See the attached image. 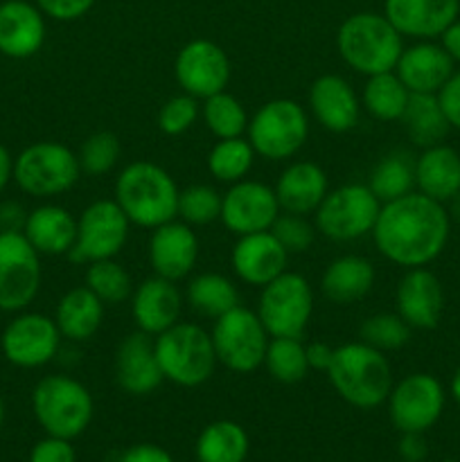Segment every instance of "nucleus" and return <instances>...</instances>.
Here are the masks:
<instances>
[{"label":"nucleus","mask_w":460,"mask_h":462,"mask_svg":"<svg viewBox=\"0 0 460 462\" xmlns=\"http://www.w3.org/2000/svg\"><path fill=\"white\" fill-rule=\"evenodd\" d=\"M374 246L388 262L404 269L427 266L449 242V212L422 192L382 203L373 228Z\"/></svg>","instance_id":"obj_1"},{"label":"nucleus","mask_w":460,"mask_h":462,"mask_svg":"<svg viewBox=\"0 0 460 462\" xmlns=\"http://www.w3.org/2000/svg\"><path fill=\"white\" fill-rule=\"evenodd\" d=\"M174 77L183 93L197 99H207L228 86L230 59L215 41L194 39L176 54Z\"/></svg>","instance_id":"obj_15"},{"label":"nucleus","mask_w":460,"mask_h":462,"mask_svg":"<svg viewBox=\"0 0 460 462\" xmlns=\"http://www.w3.org/2000/svg\"><path fill=\"white\" fill-rule=\"evenodd\" d=\"M437 102L445 111L446 122L460 131V72H454L446 84L437 90Z\"/></svg>","instance_id":"obj_48"},{"label":"nucleus","mask_w":460,"mask_h":462,"mask_svg":"<svg viewBox=\"0 0 460 462\" xmlns=\"http://www.w3.org/2000/svg\"><path fill=\"white\" fill-rule=\"evenodd\" d=\"M233 269L242 282L264 287L287 271L289 253L271 230L242 235L233 248Z\"/></svg>","instance_id":"obj_23"},{"label":"nucleus","mask_w":460,"mask_h":462,"mask_svg":"<svg viewBox=\"0 0 460 462\" xmlns=\"http://www.w3.org/2000/svg\"><path fill=\"white\" fill-rule=\"evenodd\" d=\"M397 314L410 329L437 328L445 310V293L436 275L424 266L409 269L397 284Z\"/></svg>","instance_id":"obj_19"},{"label":"nucleus","mask_w":460,"mask_h":462,"mask_svg":"<svg viewBox=\"0 0 460 462\" xmlns=\"http://www.w3.org/2000/svg\"><path fill=\"white\" fill-rule=\"evenodd\" d=\"M271 233L278 237V242L282 244L284 251L291 255V253L309 251V246L314 244L316 230L302 215L284 212V215H280L278 219H275V224L271 226Z\"/></svg>","instance_id":"obj_45"},{"label":"nucleus","mask_w":460,"mask_h":462,"mask_svg":"<svg viewBox=\"0 0 460 462\" xmlns=\"http://www.w3.org/2000/svg\"><path fill=\"white\" fill-rule=\"evenodd\" d=\"M120 462H174L171 454L158 445H133L120 456Z\"/></svg>","instance_id":"obj_49"},{"label":"nucleus","mask_w":460,"mask_h":462,"mask_svg":"<svg viewBox=\"0 0 460 462\" xmlns=\"http://www.w3.org/2000/svg\"><path fill=\"white\" fill-rule=\"evenodd\" d=\"M23 235L39 255H68L75 246L77 219L61 206H41L27 215Z\"/></svg>","instance_id":"obj_29"},{"label":"nucleus","mask_w":460,"mask_h":462,"mask_svg":"<svg viewBox=\"0 0 460 462\" xmlns=\"http://www.w3.org/2000/svg\"><path fill=\"white\" fill-rule=\"evenodd\" d=\"M104 302L90 291L88 287L70 289L59 300L54 323L63 338L75 343H84L99 332L104 320Z\"/></svg>","instance_id":"obj_31"},{"label":"nucleus","mask_w":460,"mask_h":462,"mask_svg":"<svg viewBox=\"0 0 460 462\" xmlns=\"http://www.w3.org/2000/svg\"><path fill=\"white\" fill-rule=\"evenodd\" d=\"M41 289V255L23 233H0V311H21Z\"/></svg>","instance_id":"obj_13"},{"label":"nucleus","mask_w":460,"mask_h":462,"mask_svg":"<svg viewBox=\"0 0 460 462\" xmlns=\"http://www.w3.org/2000/svg\"><path fill=\"white\" fill-rule=\"evenodd\" d=\"M248 143L266 161L296 156L309 135V117L296 99H271L248 120Z\"/></svg>","instance_id":"obj_8"},{"label":"nucleus","mask_w":460,"mask_h":462,"mask_svg":"<svg viewBox=\"0 0 460 462\" xmlns=\"http://www.w3.org/2000/svg\"><path fill=\"white\" fill-rule=\"evenodd\" d=\"M115 382L122 391L135 397L149 395L165 382L156 359L153 337L135 329L117 346Z\"/></svg>","instance_id":"obj_22"},{"label":"nucleus","mask_w":460,"mask_h":462,"mask_svg":"<svg viewBox=\"0 0 460 462\" xmlns=\"http://www.w3.org/2000/svg\"><path fill=\"white\" fill-rule=\"evenodd\" d=\"M404 36L383 14L359 12L347 16L336 32V48L343 61L365 77L395 70Z\"/></svg>","instance_id":"obj_4"},{"label":"nucleus","mask_w":460,"mask_h":462,"mask_svg":"<svg viewBox=\"0 0 460 462\" xmlns=\"http://www.w3.org/2000/svg\"><path fill=\"white\" fill-rule=\"evenodd\" d=\"M95 0H36V7L45 14V16L54 18V21H77V18L86 16Z\"/></svg>","instance_id":"obj_46"},{"label":"nucleus","mask_w":460,"mask_h":462,"mask_svg":"<svg viewBox=\"0 0 460 462\" xmlns=\"http://www.w3.org/2000/svg\"><path fill=\"white\" fill-rule=\"evenodd\" d=\"M395 75L409 88V93L437 95V90L454 75V59L446 54L442 45L419 41L401 50Z\"/></svg>","instance_id":"obj_26"},{"label":"nucleus","mask_w":460,"mask_h":462,"mask_svg":"<svg viewBox=\"0 0 460 462\" xmlns=\"http://www.w3.org/2000/svg\"><path fill=\"white\" fill-rule=\"evenodd\" d=\"M198 113V99L192 95H174L167 99L158 111V129L165 135H180L197 122Z\"/></svg>","instance_id":"obj_44"},{"label":"nucleus","mask_w":460,"mask_h":462,"mask_svg":"<svg viewBox=\"0 0 460 462\" xmlns=\"http://www.w3.org/2000/svg\"><path fill=\"white\" fill-rule=\"evenodd\" d=\"M129 226L131 221L126 219L115 199L93 201L77 219L75 246L68 255L81 264L113 260L115 255H120L129 239Z\"/></svg>","instance_id":"obj_12"},{"label":"nucleus","mask_w":460,"mask_h":462,"mask_svg":"<svg viewBox=\"0 0 460 462\" xmlns=\"http://www.w3.org/2000/svg\"><path fill=\"white\" fill-rule=\"evenodd\" d=\"M273 189L280 210L307 217L318 210L323 199L327 197V174L316 162L298 161L280 174Z\"/></svg>","instance_id":"obj_27"},{"label":"nucleus","mask_w":460,"mask_h":462,"mask_svg":"<svg viewBox=\"0 0 460 462\" xmlns=\"http://www.w3.org/2000/svg\"><path fill=\"white\" fill-rule=\"evenodd\" d=\"M120 140H117V135L111 134V131H97V134L88 135V138L84 140V144H81L79 153H77L81 174H108V171L117 165V161H120Z\"/></svg>","instance_id":"obj_41"},{"label":"nucleus","mask_w":460,"mask_h":462,"mask_svg":"<svg viewBox=\"0 0 460 462\" xmlns=\"http://www.w3.org/2000/svg\"><path fill=\"white\" fill-rule=\"evenodd\" d=\"M86 287L104 302V305H120L133 293V282L124 266L113 260L90 262L86 271Z\"/></svg>","instance_id":"obj_40"},{"label":"nucleus","mask_w":460,"mask_h":462,"mask_svg":"<svg viewBox=\"0 0 460 462\" xmlns=\"http://www.w3.org/2000/svg\"><path fill=\"white\" fill-rule=\"evenodd\" d=\"M248 433L242 424L216 420L207 424L197 440L198 462H244L248 456Z\"/></svg>","instance_id":"obj_33"},{"label":"nucleus","mask_w":460,"mask_h":462,"mask_svg":"<svg viewBox=\"0 0 460 462\" xmlns=\"http://www.w3.org/2000/svg\"><path fill=\"white\" fill-rule=\"evenodd\" d=\"M451 217L460 224V192L451 199Z\"/></svg>","instance_id":"obj_56"},{"label":"nucleus","mask_w":460,"mask_h":462,"mask_svg":"<svg viewBox=\"0 0 460 462\" xmlns=\"http://www.w3.org/2000/svg\"><path fill=\"white\" fill-rule=\"evenodd\" d=\"M179 217L188 226H206L221 217V194L210 185H189L179 194Z\"/></svg>","instance_id":"obj_42"},{"label":"nucleus","mask_w":460,"mask_h":462,"mask_svg":"<svg viewBox=\"0 0 460 462\" xmlns=\"http://www.w3.org/2000/svg\"><path fill=\"white\" fill-rule=\"evenodd\" d=\"M460 0H383V16L401 36L436 39L458 21Z\"/></svg>","instance_id":"obj_20"},{"label":"nucleus","mask_w":460,"mask_h":462,"mask_svg":"<svg viewBox=\"0 0 460 462\" xmlns=\"http://www.w3.org/2000/svg\"><path fill=\"white\" fill-rule=\"evenodd\" d=\"M374 287V266L373 262L361 255L336 257L325 269L320 289L325 298L336 305H352L363 300Z\"/></svg>","instance_id":"obj_30"},{"label":"nucleus","mask_w":460,"mask_h":462,"mask_svg":"<svg viewBox=\"0 0 460 462\" xmlns=\"http://www.w3.org/2000/svg\"><path fill=\"white\" fill-rule=\"evenodd\" d=\"M382 201L363 183H347L329 189L318 206L316 228L332 242H354L373 233Z\"/></svg>","instance_id":"obj_11"},{"label":"nucleus","mask_w":460,"mask_h":462,"mask_svg":"<svg viewBox=\"0 0 460 462\" xmlns=\"http://www.w3.org/2000/svg\"><path fill=\"white\" fill-rule=\"evenodd\" d=\"M370 189L382 203L395 201L415 188V158L409 152H391L374 165L368 179Z\"/></svg>","instance_id":"obj_34"},{"label":"nucleus","mask_w":460,"mask_h":462,"mask_svg":"<svg viewBox=\"0 0 460 462\" xmlns=\"http://www.w3.org/2000/svg\"><path fill=\"white\" fill-rule=\"evenodd\" d=\"M442 48L454 61H460V21H454L442 32Z\"/></svg>","instance_id":"obj_53"},{"label":"nucleus","mask_w":460,"mask_h":462,"mask_svg":"<svg viewBox=\"0 0 460 462\" xmlns=\"http://www.w3.org/2000/svg\"><path fill=\"white\" fill-rule=\"evenodd\" d=\"M386 402L397 431L424 433L445 411V388L433 374L415 373L395 383Z\"/></svg>","instance_id":"obj_14"},{"label":"nucleus","mask_w":460,"mask_h":462,"mask_svg":"<svg viewBox=\"0 0 460 462\" xmlns=\"http://www.w3.org/2000/svg\"><path fill=\"white\" fill-rule=\"evenodd\" d=\"M314 314V291L300 273L284 271L262 287L257 316L271 338H302Z\"/></svg>","instance_id":"obj_10"},{"label":"nucleus","mask_w":460,"mask_h":462,"mask_svg":"<svg viewBox=\"0 0 460 462\" xmlns=\"http://www.w3.org/2000/svg\"><path fill=\"white\" fill-rule=\"evenodd\" d=\"M81 176L79 158L61 143H34L14 161V180L25 194L36 199L59 197L75 188Z\"/></svg>","instance_id":"obj_7"},{"label":"nucleus","mask_w":460,"mask_h":462,"mask_svg":"<svg viewBox=\"0 0 460 462\" xmlns=\"http://www.w3.org/2000/svg\"><path fill=\"white\" fill-rule=\"evenodd\" d=\"M401 125H404L406 134L413 140V144L427 149L433 144H440L445 140L446 131L451 125L446 122L445 111H442L437 95H419L410 93L406 111L401 116Z\"/></svg>","instance_id":"obj_32"},{"label":"nucleus","mask_w":460,"mask_h":462,"mask_svg":"<svg viewBox=\"0 0 460 462\" xmlns=\"http://www.w3.org/2000/svg\"><path fill=\"white\" fill-rule=\"evenodd\" d=\"M201 117L207 131H212V135H216L219 140L242 138L244 131L248 129L246 108L235 95L225 93V90L203 99Z\"/></svg>","instance_id":"obj_39"},{"label":"nucleus","mask_w":460,"mask_h":462,"mask_svg":"<svg viewBox=\"0 0 460 462\" xmlns=\"http://www.w3.org/2000/svg\"><path fill=\"white\" fill-rule=\"evenodd\" d=\"M309 108L316 122L332 134H347L359 125L361 99L350 81L338 75H320L309 88Z\"/></svg>","instance_id":"obj_24"},{"label":"nucleus","mask_w":460,"mask_h":462,"mask_svg":"<svg viewBox=\"0 0 460 462\" xmlns=\"http://www.w3.org/2000/svg\"><path fill=\"white\" fill-rule=\"evenodd\" d=\"M415 188L433 201H451L460 192V153L442 143L424 149L415 158Z\"/></svg>","instance_id":"obj_28"},{"label":"nucleus","mask_w":460,"mask_h":462,"mask_svg":"<svg viewBox=\"0 0 460 462\" xmlns=\"http://www.w3.org/2000/svg\"><path fill=\"white\" fill-rule=\"evenodd\" d=\"M25 219V210L18 203L7 201L0 206V233H23Z\"/></svg>","instance_id":"obj_51"},{"label":"nucleus","mask_w":460,"mask_h":462,"mask_svg":"<svg viewBox=\"0 0 460 462\" xmlns=\"http://www.w3.org/2000/svg\"><path fill=\"white\" fill-rule=\"evenodd\" d=\"M210 337L216 361L233 373L248 374L264 365L269 332L262 325L257 311L242 305L233 307L224 316L215 319Z\"/></svg>","instance_id":"obj_9"},{"label":"nucleus","mask_w":460,"mask_h":462,"mask_svg":"<svg viewBox=\"0 0 460 462\" xmlns=\"http://www.w3.org/2000/svg\"><path fill=\"white\" fill-rule=\"evenodd\" d=\"M115 203L126 219L140 228H158L179 217L176 180L156 162L138 161L126 165L115 179Z\"/></svg>","instance_id":"obj_2"},{"label":"nucleus","mask_w":460,"mask_h":462,"mask_svg":"<svg viewBox=\"0 0 460 462\" xmlns=\"http://www.w3.org/2000/svg\"><path fill=\"white\" fill-rule=\"evenodd\" d=\"M183 296L171 280L152 275L131 293V316L140 332L158 337L179 323Z\"/></svg>","instance_id":"obj_21"},{"label":"nucleus","mask_w":460,"mask_h":462,"mask_svg":"<svg viewBox=\"0 0 460 462\" xmlns=\"http://www.w3.org/2000/svg\"><path fill=\"white\" fill-rule=\"evenodd\" d=\"M361 341L377 350H400L410 341V328L400 314H374L361 325Z\"/></svg>","instance_id":"obj_43"},{"label":"nucleus","mask_w":460,"mask_h":462,"mask_svg":"<svg viewBox=\"0 0 460 462\" xmlns=\"http://www.w3.org/2000/svg\"><path fill=\"white\" fill-rule=\"evenodd\" d=\"M12 179H14V158L12 153L0 144V192L7 188V183Z\"/></svg>","instance_id":"obj_54"},{"label":"nucleus","mask_w":460,"mask_h":462,"mask_svg":"<svg viewBox=\"0 0 460 462\" xmlns=\"http://www.w3.org/2000/svg\"><path fill=\"white\" fill-rule=\"evenodd\" d=\"M198 257V239L185 221H167L153 228L149 239V264L153 275L179 282L192 273Z\"/></svg>","instance_id":"obj_18"},{"label":"nucleus","mask_w":460,"mask_h":462,"mask_svg":"<svg viewBox=\"0 0 460 462\" xmlns=\"http://www.w3.org/2000/svg\"><path fill=\"white\" fill-rule=\"evenodd\" d=\"M264 365L271 377L280 383H298L309 373L307 361V346L300 338L278 337L271 338L266 347Z\"/></svg>","instance_id":"obj_37"},{"label":"nucleus","mask_w":460,"mask_h":462,"mask_svg":"<svg viewBox=\"0 0 460 462\" xmlns=\"http://www.w3.org/2000/svg\"><path fill=\"white\" fill-rule=\"evenodd\" d=\"M280 203L275 189L260 180H239L230 185L221 197V224L233 235L264 233L271 230L280 217Z\"/></svg>","instance_id":"obj_16"},{"label":"nucleus","mask_w":460,"mask_h":462,"mask_svg":"<svg viewBox=\"0 0 460 462\" xmlns=\"http://www.w3.org/2000/svg\"><path fill=\"white\" fill-rule=\"evenodd\" d=\"M45 14L25 0H5L0 5V54L9 59H30L45 43Z\"/></svg>","instance_id":"obj_25"},{"label":"nucleus","mask_w":460,"mask_h":462,"mask_svg":"<svg viewBox=\"0 0 460 462\" xmlns=\"http://www.w3.org/2000/svg\"><path fill=\"white\" fill-rule=\"evenodd\" d=\"M327 377L347 404L363 411L382 406L392 391L391 364L382 350L363 341L334 347Z\"/></svg>","instance_id":"obj_3"},{"label":"nucleus","mask_w":460,"mask_h":462,"mask_svg":"<svg viewBox=\"0 0 460 462\" xmlns=\"http://www.w3.org/2000/svg\"><path fill=\"white\" fill-rule=\"evenodd\" d=\"M61 332L45 314H21L5 328L0 347L9 364L18 368H41L57 356Z\"/></svg>","instance_id":"obj_17"},{"label":"nucleus","mask_w":460,"mask_h":462,"mask_svg":"<svg viewBox=\"0 0 460 462\" xmlns=\"http://www.w3.org/2000/svg\"><path fill=\"white\" fill-rule=\"evenodd\" d=\"M75 447L70 445V440H63V438L48 436L41 442H36L34 449L30 454V462H75Z\"/></svg>","instance_id":"obj_47"},{"label":"nucleus","mask_w":460,"mask_h":462,"mask_svg":"<svg viewBox=\"0 0 460 462\" xmlns=\"http://www.w3.org/2000/svg\"><path fill=\"white\" fill-rule=\"evenodd\" d=\"M3 422H5V402H3V395H0V429H3Z\"/></svg>","instance_id":"obj_57"},{"label":"nucleus","mask_w":460,"mask_h":462,"mask_svg":"<svg viewBox=\"0 0 460 462\" xmlns=\"http://www.w3.org/2000/svg\"><path fill=\"white\" fill-rule=\"evenodd\" d=\"M427 440L422 438V433H401L400 440V456L406 462H422L427 458Z\"/></svg>","instance_id":"obj_50"},{"label":"nucleus","mask_w":460,"mask_h":462,"mask_svg":"<svg viewBox=\"0 0 460 462\" xmlns=\"http://www.w3.org/2000/svg\"><path fill=\"white\" fill-rule=\"evenodd\" d=\"M185 298L189 307L206 319H219L239 305L237 287L221 273H201L189 280Z\"/></svg>","instance_id":"obj_36"},{"label":"nucleus","mask_w":460,"mask_h":462,"mask_svg":"<svg viewBox=\"0 0 460 462\" xmlns=\"http://www.w3.org/2000/svg\"><path fill=\"white\" fill-rule=\"evenodd\" d=\"M32 411L48 436H81L93 420V397L88 388L68 374H48L32 393Z\"/></svg>","instance_id":"obj_6"},{"label":"nucleus","mask_w":460,"mask_h":462,"mask_svg":"<svg viewBox=\"0 0 460 462\" xmlns=\"http://www.w3.org/2000/svg\"><path fill=\"white\" fill-rule=\"evenodd\" d=\"M255 156L257 153L248 143V138L219 140L207 153V170L216 180L233 185L246 179L253 162H255Z\"/></svg>","instance_id":"obj_38"},{"label":"nucleus","mask_w":460,"mask_h":462,"mask_svg":"<svg viewBox=\"0 0 460 462\" xmlns=\"http://www.w3.org/2000/svg\"><path fill=\"white\" fill-rule=\"evenodd\" d=\"M451 395H454V400L458 402V406H460V368L455 370L454 379H451Z\"/></svg>","instance_id":"obj_55"},{"label":"nucleus","mask_w":460,"mask_h":462,"mask_svg":"<svg viewBox=\"0 0 460 462\" xmlns=\"http://www.w3.org/2000/svg\"><path fill=\"white\" fill-rule=\"evenodd\" d=\"M156 359L167 382L183 388H197L215 374L216 355L212 337L194 323H176L153 337Z\"/></svg>","instance_id":"obj_5"},{"label":"nucleus","mask_w":460,"mask_h":462,"mask_svg":"<svg viewBox=\"0 0 460 462\" xmlns=\"http://www.w3.org/2000/svg\"><path fill=\"white\" fill-rule=\"evenodd\" d=\"M410 93L395 70L382 72V75L368 77L363 86V95H361V106L370 113L373 117L382 122H395L401 120L409 104Z\"/></svg>","instance_id":"obj_35"},{"label":"nucleus","mask_w":460,"mask_h":462,"mask_svg":"<svg viewBox=\"0 0 460 462\" xmlns=\"http://www.w3.org/2000/svg\"><path fill=\"white\" fill-rule=\"evenodd\" d=\"M334 347H329L327 343H309L307 346V361H309L311 370H325L327 373L329 364H332Z\"/></svg>","instance_id":"obj_52"}]
</instances>
